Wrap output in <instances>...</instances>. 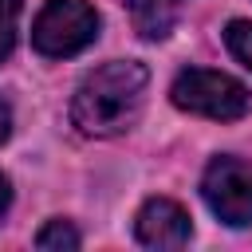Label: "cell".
<instances>
[{
    "label": "cell",
    "mask_w": 252,
    "mask_h": 252,
    "mask_svg": "<svg viewBox=\"0 0 252 252\" xmlns=\"http://www.w3.org/2000/svg\"><path fill=\"white\" fill-rule=\"evenodd\" d=\"M150 71L134 59H114L83 75L71 98V122L87 138H114L130 130L146 102Z\"/></svg>",
    "instance_id": "obj_1"
},
{
    "label": "cell",
    "mask_w": 252,
    "mask_h": 252,
    "mask_svg": "<svg viewBox=\"0 0 252 252\" xmlns=\"http://www.w3.org/2000/svg\"><path fill=\"white\" fill-rule=\"evenodd\" d=\"M173 106L201 114V118H217V122H232L244 118L252 110V94L244 83H236L224 71H209V67H185L173 87H169Z\"/></svg>",
    "instance_id": "obj_2"
},
{
    "label": "cell",
    "mask_w": 252,
    "mask_h": 252,
    "mask_svg": "<svg viewBox=\"0 0 252 252\" xmlns=\"http://www.w3.org/2000/svg\"><path fill=\"white\" fill-rule=\"evenodd\" d=\"M98 39V12L87 0H47L32 24V47L47 59L79 55Z\"/></svg>",
    "instance_id": "obj_3"
},
{
    "label": "cell",
    "mask_w": 252,
    "mask_h": 252,
    "mask_svg": "<svg viewBox=\"0 0 252 252\" xmlns=\"http://www.w3.org/2000/svg\"><path fill=\"white\" fill-rule=\"evenodd\" d=\"M201 197L217 220H224L228 228H248L252 224V165L228 154L213 158L201 177Z\"/></svg>",
    "instance_id": "obj_4"
},
{
    "label": "cell",
    "mask_w": 252,
    "mask_h": 252,
    "mask_svg": "<svg viewBox=\"0 0 252 252\" xmlns=\"http://www.w3.org/2000/svg\"><path fill=\"white\" fill-rule=\"evenodd\" d=\"M134 236L146 248H185L193 236L189 213L169 197H150L134 217Z\"/></svg>",
    "instance_id": "obj_5"
},
{
    "label": "cell",
    "mask_w": 252,
    "mask_h": 252,
    "mask_svg": "<svg viewBox=\"0 0 252 252\" xmlns=\"http://www.w3.org/2000/svg\"><path fill=\"white\" fill-rule=\"evenodd\" d=\"M126 8L134 20V32L142 39H165L173 32V20H177L173 0H126Z\"/></svg>",
    "instance_id": "obj_6"
},
{
    "label": "cell",
    "mask_w": 252,
    "mask_h": 252,
    "mask_svg": "<svg viewBox=\"0 0 252 252\" xmlns=\"http://www.w3.org/2000/svg\"><path fill=\"white\" fill-rule=\"evenodd\" d=\"M224 43H228V51L252 71V20H232V24L224 28Z\"/></svg>",
    "instance_id": "obj_7"
},
{
    "label": "cell",
    "mask_w": 252,
    "mask_h": 252,
    "mask_svg": "<svg viewBox=\"0 0 252 252\" xmlns=\"http://www.w3.org/2000/svg\"><path fill=\"white\" fill-rule=\"evenodd\" d=\"M20 8L24 0H0V63L16 47V28H20Z\"/></svg>",
    "instance_id": "obj_8"
},
{
    "label": "cell",
    "mask_w": 252,
    "mask_h": 252,
    "mask_svg": "<svg viewBox=\"0 0 252 252\" xmlns=\"http://www.w3.org/2000/svg\"><path fill=\"white\" fill-rule=\"evenodd\" d=\"M39 248H79V232L67 224V220H47L35 236Z\"/></svg>",
    "instance_id": "obj_9"
},
{
    "label": "cell",
    "mask_w": 252,
    "mask_h": 252,
    "mask_svg": "<svg viewBox=\"0 0 252 252\" xmlns=\"http://www.w3.org/2000/svg\"><path fill=\"white\" fill-rule=\"evenodd\" d=\"M8 134H12V110H8V102L0 98V142H8Z\"/></svg>",
    "instance_id": "obj_10"
},
{
    "label": "cell",
    "mask_w": 252,
    "mask_h": 252,
    "mask_svg": "<svg viewBox=\"0 0 252 252\" xmlns=\"http://www.w3.org/2000/svg\"><path fill=\"white\" fill-rule=\"evenodd\" d=\"M8 205H12V185H8V177L0 173V217L8 213Z\"/></svg>",
    "instance_id": "obj_11"
},
{
    "label": "cell",
    "mask_w": 252,
    "mask_h": 252,
    "mask_svg": "<svg viewBox=\"0 0 252 252\" xmlns=\"http://www.w3.org/2000/svg\"><path fill=\"white\" fill-rule=\"evenodd\" d=\"M173 4H177V0H173Z\"/></svg>",
    "instance_id": "obj_12"
}]
</instances>
